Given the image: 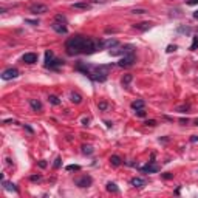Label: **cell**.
Returning a JSON list of instances; mask_svg holds the SVG:
<instances>
[{"instance_id":"1","label":"cell","mask_w":198,"mask_h":198,"mask_svg":"<svg viewBox=\"0 0 198 198\" xmlns=\"http://www.w3.org/2000/svg\"><path fill=\"white\" fill-rule=\"evenodd\" d=\"M65 51L68 56H79V54H94V53L104 50V40L94 39L90 36L76 34L65 40Z\"/></svg>"},{"instance_id":"2","label":"cell","mask_w":198,"mask_h":198,"mask_svg":"<svg viewBox=\"0 0 198 198\" xmlns=\"http://www.w3.org/2000/svg\"><path fill=\"white\" fill-rule=\"evenodd\" d=\"M113 68V64H107V65H93V64H87L82 60H78L74 65L76 71H81L84 76L93 82H105L108 78V71Z\"/></svg>"},{"instance_id":"3","label":"cell","mask_w":198,"mask_h":198,"mask_svg":"<svg viewBox=\"0 0 198 198\" xmlns=\"http://www.w3.org/2000/svg\"><path fill=\"white\" fill-rule=\"evenodd\" d=\"M64 64H65V62H64L62 59H56L54 58V54H53L51 50H47V51H45V64H43L45 68L53 70V71H58Z\"/></svg>"},{"instance_id":"4","label":"cell","mask_w":198,"mask_h":198,"mask_svg":"<svg viewBox=\"0 0 198 198\" xmlns=\"http://www.w3.org/2000/svg\"><path fill=\"white\" fill-rule=\"evenodd\" d=\"M135 62H136V56H135V53H130V54H124L122 58L119 59L118 65H119L121 68H128V67H132Z\"/></svg>"},{"instance_id":"5","label":"cell","mask_w":198,"mask_h":198,"mask_svg":"<svg viewBox=\"0 0 198 198\" xmlns=\"http://www.w3.org/2000/svg\"><path fill=\"white\" fill-rule=\"evenodd\" d=\"M28 11L34 16H40V14H47L48 13V6L43 5V3H33V5L28 6Z\"/></svg>"},{"instance_id":"6","label":"cell","mask_w":198,"mask_h":198,"mask_svg":"<svg viewBox=\"0 0 198 198\" xmlns=\"http://www.w3.org/2000/svg\"><path fill=\"white\" fill-rule=\"evenodd\" d=\"M74 184L81 189H85V187H90L93 184V178L90 175H82V177H78L74 178Z\"/></svg>"},{"instance_id":"7","label":"cell","mask_w":198,"mask_h":198,"mask_svg":"<svg viewBox=\"0 0 198 198\" xmlns=\"http://www.w3.org/2000/svg\"><path fill=\"white\" fill-rule=\"evenodd\" d=\"M153 158H155V155H152V159L148 161V164L147 166H144V167H141V172L142 173H158L159 172V167L155 164V161H153Z\"/></svg>"},{"instance_id":"8","label":"cell","mask_w":198,"mask_h":198,"mask_svg":"<svg viewBox=\"0 0 198 198\" xmlns=\"http://www.w3.org/2000/svg\"><path fill=\"white\" fill-rule=\"evenodd\" d=\"M135 45H125L121 50H110V54L112 56H119V54H130V53H135Z\"/></svg>"},{"instance_id":"9","label":"cell","mask_w":198,"mask_h":198,"mask_svg":"<svg viewBox=\"0 0 198 198\" xmlns=\"http://www.w3.org/2000/svg\"><path fill=\"white\" fill-rule=\"evenodd\" d=\"M19 76V70L17 68H6L2 73V79L3 81H11V79H16Z\"/></svg>"},{"instance_id":"10","label":"cell","mask_w":198,"mask_h":198,"mask_svg":"<svg viewBox=\"0 0 198 198\" xmlns=\"http://www.w3.org/2000/svg\"><path fill=\"white\" fill-rule=\"evenodd\" d=\"M51 28L54 29L56 33L59 34H67L68 33V28H67V23H64V22H59V20H54L51 23Z\"/></svg>"},{"instance_id":"11","label":"cell","mask_w":198,"mask_h":198,"mask_svg":"<svg viewBox=\"0 0 198 198\" xmlns=\"http://www.w3.org/2000/svg\"><path fill=\"white\" fill-rule=\"evenodd\" d=\"M22 60H23V64L33 65V64L37 62V54L36 53H25V54L22 56Z\"/></svg>"},{"instance_id":"12","label":"cell","mask_w":198,"mask_h":198,"mask_svg":"<svg viewBox=\"0 0 198 198\" xmlns=\"http://www.w3.org/2000/svg\"><path fill=\"white\" fill-rule=\"evenodd\" d=\"M152 25H153L152 22H141V23H135V25H133V28H135L136 31L142 33V31H147L148 28H152Z\"/></svg>"},{"instance_id":"13","label":"cell","mask_w":198,"mask_h":198,"mask_svg":"<svg viewBox=\"0 0 198 198\" xmlns=\"http://www.w3.org/2000/svg\"><path fill=\"white\" fill-rule=\"evenodd\" d=\"M130 184L133 186V187H144V186L147 184V181L144 180V178H139V177H135L130 180Z\"/></svg>"},{"instance_id":"14","label":"cell","mask_w":198,"mask_h":198,"mask_svg":"<svg viewBox=\"0 0 198 198\" xmlns=\"http://www.w3.org/2000/svg\"><path fill=\"white\" fill-rule=\"evenodd\" d=\"M29 105L34 112H42V102L39 99H29Z\"/></svg>"},{"instance_id":"15","label":"cell","mask_w":198,"mask_h":198,"mask_svg":"<svg viewBox=\"0 0 198 198\" xmlns=\"http://www.w3.org/2000/svg\"><path fill=\"white\" fill-rule=\"evenodd\" d=\"M119 45V42H118L116 39H107V40H104V48H108V50H112V48H115Z\"/></svg>"},{"instance_id":"16","label":"cell","mask_w":198,"mask_h":198,"mask_svg":"<svg viewBox=\"0 0 198 198\" xmlns=\"http://www.w3.org/2000/svg\"><path fill=\"white\" fill-rule=\"evenodd\" d=\"M71 6H73L74 9H90L91 8V5L87 2H78V3H73Z\"/></svg>"},{"instance_id":"17","label":"cell","mask_w":198,"mask_h":198,"mask_svg":"<svg viewBox=\"0 0 198 198\" xmlns=\"http://www.w3.org/2000/svg\"><path fill=\"white\" fill-rule=\"evenodd\" d=\"M110 164H112L113 167H118L122 164V158L118 157V155H112V158H110Z\"/></svg>"},{"instance_id":"18","label":"cell","mask_w":198,"mask_h":198,"mask_svg":"<svg viewBox=\"0 0 198 198\" xmlns=\"http://www.w3.org/2000/svg\"><path fill=\"white\" fill-rule=\"evenodd\" d=\"M2 183H3V186H5V189H6V190H13V192H19L17 186L14 184V183H8V181L5 180V178H3V180H2Z\"/></svg>"},{"instance_id":"19","label":"cell","mask_w":198,"mask_h":198,"mask_svg":"<svg viewBox=\"0 0 198 198\" xmlns=\"http://www.w3.org/2000/svg\"><path fill=\"white\" fill-rule=\"evenodd\" d=\"M144 105H146V102H144L142 99H136V101H133V102H132V108H133V110L144 108Z\"/></svg>"},{"instance_id":"20","label":"cell","mask_w":198,"mask_h":198,"mask_svg":"<svg viewBox=\"0 0 198 198\" xmlns=\"http://www.w3.org/2000/svg\"><path fill=\"white\" fill-rule=\"evenodd\" d=\"M70 101L73 102V104H81V102H82V96L79 93H74V91H73V93L70 94Z\"/></svg>"},{"instance_id":"21","label":"cell","mask_w":198,"mask_h":198,"mask_svg":"<svg viewBox=\"0 0 198 198\" xmlns=\"http://www.w3.org/2000/svg\"><path fill=\"white\" fill-rule=\"evenodd\" d=\"M132 79H133L132 74H124L122 79H121V84H122V87H128V84L132 82Z\"/></svg>"},{"instance_id":"22","label":"cell","mask_w":198,"mask_h":198,"mask_svg":"<svg viewBox=\"0 0 198 198\" xmlns=\"http://www.w3.org/2000/svg\"><path fill=\"white\" fill-rule=\"evenodd\" d=\"M177 33L178 34H190L192 33V28H190V26H178Z\"/></svg>"},{"instance_id":"23","label":"cell","mask_w":198,"mask_h":198,"mask_svg":"<svg viewBox=\"0 0 198 198\" xmlns=\"http://www.w3.org/2000/svg\"><path fill=\"white\" fill-rule=\"evenodd\" d=\"M105 189H107L108 192H113V193H118V192H119V189H118V186L115 184V183H107Z\"/></svg>"},{"instance_id":"24","label":"cell","mask_w":198,"mask_h":198,"mask_svg":"<svg viewBox=\"0 0 198 198\" xmlns=\"http://www.w3.org/2000/svg\"><path fill=\"white\" fill-rule=\"evenodd\" d=\"M48 102H50V104H53V105H59L60 104V99L58 96H54V94H50V96H48Z\"/></svg>"},{"instance_id":"25","label":"cell","mask_w":198,"mask_h":198,"mask_svg":"<svg viewBox=\"0 0 198 198\" xmlns=\"http://www.w3.org/2000/svg\"><path fill=\"white\" fill-rule=\"evenodd\" d=\"M93 147H91V146H82V153L84 155H91V153H93Z\"/></svg>"},{"instance_id":"26","label":"cell","mask_w":198,"mask_h":198,"mask_svg":"<svg viewBox=\"0 0 198 198\" xmlns=\"http://www.w3.org/2000/svg\"><path fill=\"white\" fill-rule=\"evenodd\" d=\"M198 48V36H193V40H192V45H190V50L192 51H195Z\"/></svg>"},{"instance_id":"27","label":"cell","mask_w":198,"mask_h":198,"mask_svg":"<svg viewBox=\"0 0 198 198\" xmlns=\"http://www.w3.org/2000/svg\"><path fill=\"white\" fill-rule=\"evenodd\" d=\"M67 170L68 172H71V170H81V166H78V164H70V166H67Z\"/></svg>"},{"instance_id":"28","label":"cell","mask_w":198,"mask_h":198,"mask_svg":"<svg viewBox=\"0 0 198 198\" xmlns=\"http://www.w3.org/2000/svg\"><path fill=\"white\" fill-rule=\"evenodd\" d=\"M98 107H99V110H102V112H105V110L108 108V104L105 101H102V102H99L98 104Z\"/></svg>"},{"instance_id":"29","label":"cell","mask_w":198,"mask_h":198,"mask_svg":"<svg viewBox=\"0 0 198 198\" xmlns=\"http://www.w3.org/2000/svg\"><path fill=\"white\" fill-rule=\"evenodd\" d=\"M135 115L138 118H144L146 116V112H144V108H139V110H135Z\"/></svg>"},{"instance_id":"30","label":"cell","mask_w":198,"mask_h":198,"mask_svg":"<svg viewBox=\"0 0 198 198\" xmlns=\"http://www.w3.org/2000/svg\"><path fill=\"white\" fill-rule=\"evenodd\" d=\"M189 110V105H180V107H177V112L180 113H186Z\"/></svg>"},{"instance_id":"31","label":"cell","mask_w":198,"mask_h":198,"mask_svg":"<svg viewBox=\"0 0 198 198\" xmlns=\"http://www.w3.org/2000/svg\"><path fill=\"white\" fill-rule=\"evenodd\" d=\"M54 20H59V22H64V23H67V19H65V16H62V14H56Z\"/></svg>"},{"instance_id":"32","label":"cell","mask_w":198,"mask_h":198,"mask_svg":"<svg viewBox=\"0 0 198 198\" xmlns=\"http://www.w3.org/2000/svg\"><path fill=\"white\" fill-rule=\"evenodd\" d=\"M144 124H146L147 127H155V125H157V121H155V119H147Z\"/></svg>"},{"instance_id":"33","label":"cell","mask_w":198,"mask_h":198,"mask_svg":"<svg viewBox=\"0 0 198 198\" xmlns=\"http://www.w3.org/2000/svg\"><path fill=\"white\" fill-rule=\"evenodd\" d=\"M60 164H62V158L58 157V158H56V161H54V169H59Z\"/></svg>"},{"instance_id":"34","label":"cell","mask_w":198,"mask_h":198,"mask_svg":"<svg viewBox=\"0 0 198 198\" xmlns=\"http://www.w3.org/2000/svg\"><path fill=\"white\" fill-rule=\"evenodd\" d=\"M163 178H164V180H172V178H173V173H170V172L163 173Z\"/></svg>"},{"instance_id":"35","label":"cell","mask_w":198,"mask_h":198,"mask_svg":"<svg viewBox=\"0 0 198 198\" xmlns=\"http://www.w3.org/2000/svg\"><path fill=\"white\" fill-rule=\"evenodd\" d=\"M29 180H31V181H40L42 177H40V175H31V177H29Z\"/></svg>"},{"instance_id":"36","label":"cell","mask_w":198,"mask_h":198,"mask_svg":"<svg viewBox=\"0 0 198 198\" xmlns=\"http://www.w3.org/2000/svg\"><path fill=\"white\" fill-rule=\"evenodd\" d=\"M186 5H189V6H195V5H198V0H187V2H186Z\"/></svg>"},{"instance_id":"37","label":"cell","mask_w":198,"mask_h":198,"mask_svg":"<svg viewBox=\"0 0 198 198\" xmlns=\"http://www.w3.org/2000/svg\"><path fill=\"white\" fill-rule=\"evenodd\" d=\"M25 23H29V25H39V20H29V19H25Z\"/></svg>"},{"instance_id":"38","label":"cell","mask_w":198,"mask_h":198,"mask_svg":"<svg viewBox=\"0 0 198 198\" xmlns=\"http://www.w3.org/2000/svg\"><path fill=\"white\" fill-rule=\"evenodd\" d=\"M175 50H177V45H169V47L166 48V51L167 53H172V51H175Z\"/></svg>"},{"instance_id":"39","label":"cell","mask_w":198,"mask_h":198,"mask_svg":"<svg viewBox=\"0 0 198 198\" xmlns=\"http://www.w3.org/2000/svg\"><path fill=\"white\" fill-rule=\"evenodd\" d=\"M144 13H147L146 9H133L132 11V14H144Z\"/></svg>"},{"instance_id":"40","label":"cell","mask_w":198,"mask_h":198,"mask_svg":"<svg viewBox=\"0 0 198 198\" xmlns=\"http://www.w3.org/2000/svg\"><path fill=\"white\" fill-rule=\"evenodd\" d=\"M23 127H25V130H26V132H28V133H31V135H33V133H34V130H33V128H31V127H29V125H28V124H23Z\"/></svg>"},{"instance_id":"41","label":"cell","mask_w":198,"mask_h":198,"mask_svg":"<svg viewBox=\"0 0 198 198\" xmlns=\"http://www.w3.org/2000/svg\"><path fill=\"white\" fill-rule=\"evenodd\" d=\"M3 124H16V119H13V118H11V119H5Z\"/></svg>"},{"instance_id":"42","label":"cell","mask_w":198,"mask_h":198,"mask_svg":"<svg viewBox=\"0 0 198 198\" xmlns=\"http://www.w3.org/2000/svg\"><path fill=\"white\" fill-rule=\"evenodd\" d=\"M180 122H181L183 125H186V124H189V119H187V118H181Z\"/></svg>"},{"instance_id":"43","label":"cell","mask_w":198,"mask_h":198,"mask_svg":"<svg viewBox=\"0 0 198 198\" xmlns=\"http://www.w3.org/2000/svg\"><path fill=\"white\" fill-rule=\"evenodd\" d=\"M90 124V119H88V118H84V119H82V125H88Z\"/></svg>"},{"instance_id":"44","label":"cell","mask_w":198,"mask_h":198,"mask_svg":"<svg viewBox=\"0 0 198 198\" xmlns=\"http://www.w3.org/2000/svg\"><path fill=\"white\" fill-rule=\"evenodd\" d=\"M190 142H198V136H197V135H193L192 138H190Z\"/></svg>"},{"instance_id":"45","label":"cell","mask_w":198,"mask_h":198,"mask_svg":"<svg viewBox=\"0 0 198 198\" xmlns=\"http://www.w3.org/2000/svg\"><path fill=\"white\" fill-rule=\"evenodd\" d=\"M39 167H42V169H45V167H47V163H45V161H39Z\"/></svg>"},{"instance_id":"46","label":"cell","mask_w":198,"mask_h":198,"mask_svg":"<svg viewBox=\"0 0 198 198\" xmlns=\"http://www.w3.org/2000/svg\"><path fill=\"white\" fill-rule=\"evenodd\" d=\"M193 19H197V20H198V11H195V13H193Z\"/></svg>"},{"instance_id":"47","label":"cell","mask_w":198,"mask_h":198,"mask_svg":"<svg viewBox=\"0 0 198 198\" xmlns=\"http://www.w3.org/2000/svg\"><path fill=\"white\" fill-rule=\"evenodd\" d=\"M93 2H94V3H99V2H101V3H104V0H93Z\"/></svg>"},{"instance_id":"48","label":"cell","mask_w":198,"mask_h":198,"mask_svg":"<svg viewBox=\"0 0 198 198\" xmlns=\"http://www.w3.org/2000/svg\"><path fill=\"white\" fill-rule=\"evenodd\" d=\"M195 125H198V118H197V119H195Z\"/></svg>"}]
</instances>
